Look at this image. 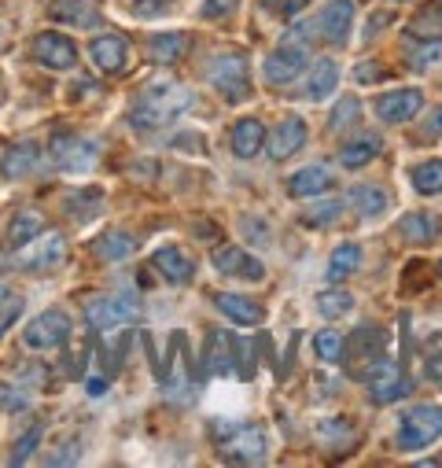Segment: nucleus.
<instances>
[{
	"label": "nucleus",
	"instance_id": "obj_24",
	"mask_svg": "<svg viewBox=\"0 0 442 468\" xmlns=\"http://www.w3.org/2000/svg\"><path fill=\"white\" fill-rule=\"evenodd\" d=\"M148 52H152L155 63H177V59L188 52V34H181V30H174V34H155V37L148 41Z\"/></svg>",
	"mask_w": 442,
	"mask_h": 468
},
{
	"label": "nucleus",
	"instance_id": "obj_27",
	"mask_svg": "<svg viewBox=\"0 0 442 468\" xmlns=\"http://www.w3.org/2000/svg\"><path fill=\"white\" fill-rule=\"evenodd\" d=\"M37 232H45V218H41L37 210H19L16 221H12V229H8V244H12V251L23 248V244H30Z\"/></svg>",
	"mask_w": 442,
	"mask_h": 468
},
{
	"label": "nucleus",
	"instance_id": "obj_33",
	"mask_svg": "<svg viewBox=\"0 0 442 468\" xmlns=\"http://www.w3.org/2000/svg\"><path fill=\"white\" fill-rule=\"evenodd\" d=\"M402 232L409 244H427L435 237V218L431 214H405L402 218Z\"/></svg>",
	"mask_w": 442,
	"mask_h": 468
},
{
	"label": "nucleus",
	"instance_id": "obj_1",
	"mask_svg": "<svg viewBox=\"0 0 442 468\" xmlns=\"http://www.w3.org/2000/svg\"><path fill=\"white\" fill-rule=\"evenodd\" d=\"M195 107V92L188 85H152L141 92V100L130 111V126L137 130H159L166 122H174L177 114Z\"/></svg>",
	"mask_w": 442,
	"mask_h": 468
},
{
	"label": "nucleus",
	"instance_id": "obj_4",
	"mask_svg": "<svg viewBox=\"0 0 442 468\" xmlns=\"http://www.w3.org/2000/svg\"><path fill=\"white\" fill-rule=\"evenodd\" d=\"M63 259H67L63 232H37L30 244L16 248V255H12L16 266H26V270H34V273H48V270H56Z\"/></svg>",
	"mask_w": 442,
	"mask_h": 468
},
{
	"label": "nucleus",
	"instance_id": "obj_48",
	"mask_svg": "<svg viewBox=\"0 0 442 468\" xmlns=\"http://www.w3.org/2000/svg\"><path fill=\"white\" fill-rule=\"evenodd\" d=\"M438 273H442V262H438Z\"/></svg>",
	"mask_w": 442,
	"mask_h": 468
},
{
	"label": "nucleus",
	"instance_id": "obj_17",
	"mask_svg": "<svg viewBox=\"0 0 442 468\" xmlns=\"http://www.w3.org/2000/svg\"><path fill=\"white\" fill-rule=\"evenodd\" d=\"M302 144H306V122L291 114V119H284V122L277 126V133H273V141H269V155L280 163V159L295 155Z\"/></svg>",
	"mask_w": 442,
	"mask_h": 468
},
{
	"label": "nucleus",
	"instance_id": "obj_2",
	"mask_svg": "<svg viewBox=\"0 0 442 468\" xmlns=\"http://www.w3.org/2000/svg\"><path fill=\"white\" fill-rule=\"evenodd\" d=\"M210 85L217 92H226L229 103H244L251 96V67L240 52H221L210 63Z\"/></svg>",
	"mask_w": 442,
	"mask_h": 468
},
{
	"label": "nucleus",
	"instance_id": "obj_47",
	"mask_svg": "<svg viewBox=\"0 0 442 468\" xmlns=\"http://www.w3.org/2000/svg\"><path fill=\"white\" fill-rule=\"evenodd\" d=\"M8 299H12V295H8V284H5V281H0V306H5Z\"/></svg>",
	"mask_w": 442,
	"mask_h": 468
},
{
	"label": "nucleus",
	"instance_id": "obj_28",
	"mask_svg": "<svg viewBox=\"0 0 442 468\" xmlns=\"http://www.w3.org/2000/svg\"><path fill=\"white\" fill-rule=\"evenodd\" d=\"M380 155V137H358V141H347L343 148H340V163L347 166V170H358V166H365L369 159H376Z\"/></svg>",
	"mask_w": 442,
	"mask_h": 468
},
{
	"label": "nucleus",
	"instance_id": "obj_20",
	"mask_svg": "<svg viewBox=\"0 0 442 468\" xmlns=\"http://www.w3.org/2000/svg\"><path fill=\"white\" fill-rule=\"evenodd\" d=\"M214 303H217L221 314H226L229 321H237V324H258L266 317V310L258 303H251L247 295H237V292H221Z\"/></svg>",
	"mask_w": 442,
	"mask_h": 468
},
{
	"label": "nucleus",
	"instance_id": "obj_32",
	"mask_svg": "<svg viewBox=\"0 0 442 468\" xmlns=\"http://www.w3.org/2000/svg\"><path fill=\"white\" fill-rule=\"evenodd\" d=\"M313 346H317V358H321V362H328V366L343 362V335H340V332H332V328L317 332V335H313Z\"/></svg>",
	"mask_w": 442,
	"mask_h": 468
},
{
	"label": "nucleus",
	"instance_id": "obj_9",
	"mask_svg": "<svg viewBox=\"0 0 442 468\" xmlns=\"http://www.w3.org/2000/svg\"><path fill=\"white\" fill-rule=\"evenodd\" d=\"M48 152H52V163L59 170H70V174H85L96 163V144L85 141V137H70V133L52 137Z\"/></svg>",
	"mask_w": 442,
	"mask_h": 468
},
{
	"label": "nucleus",
	"instance_id": "obj_21",
	"mask_svg": "<svg viewBox=\"0 0 442 468\" xmlns=\"http://www.w3.org/2000/svg\"><path fill=\"white\" fill-rule=\"evenodd\" d=\"M266 144V126L258 119H240L237 130H233V152L240 159H255Z\"/></svg>",
	"mask_w": 442,
	"mask_h": 468
},
{
	"label": "nucleus",
	"instance_id": "obj_26",
	"mask_svg": "<svg viewBox=\"0 0 442 468\" xmlns=\"http://www.w3.org/2000/svg\"><path fill=\"white\" fill-rule=\"evenodd\" d=\"M387 192L380 188V185H358L354 192H351V207L362 214V218H380L384 210H387Z\"/></svg>",
	"mask_w": 442,
	"mask_h": 468
},
{
	"label": "nucleus",
	"instance_id": "obj_44",
	"mask_svg": "<svg viewBox=\"0 0 442 468\" xmlns=\"http://www.w3.org/2000/svg\"><path fill=\"white\" fill-rule=\"evenodd\" d=\"M438 133H442V107H438V111H431V119H427V126L420 130V137H424V141H435Z\"/></svg>",
	"mask_w": 442,
	"mask_h": 468
},
{
	"label": "nucleus",
	"instance_id": "obj_41",
	"mask_svg": "<svg viewBox=\"0 0 442 468\" xmlns=\"http://www.w3.org/2000/svg\"><path fill=\"white\" fill-rule=\"evenodd\" d=\"M262 5H266L273 16H280V19H295V16L310 5V0H262Z\"/></svg>",
	"mask_w": 442,
	"mask_h": 468
},
{
	"label": "nucleus",
	"instance_id": "obj_3",
	"mask_svg": "<svg viewBox=\"0 0 442 468\" xmlns=\"http://www.w3.org/2000/svg\"><path fill=\"white\" fill-rule=\"evenodd\" d=\"M442 439V406H413L398 424V450H420Z\"/></svg>",
	"mask_w": 442,
	"mask_h": 468
},
{
	"label": "nucleus",
	"instance_id": "obj_38",
	"mask_svg": "<svg viewBox=\"0 0 442 468\" xmlns=\"http://www.w3.org/2000/svg\"><path fill=\"white\" fill-rule=\"evenodd\" d=\"M41 435H45L41 428H30V431H26V435H23L19 442H16V450H12V457H8V461H12V464H26V461H30V453L37 450Z\"/></svg>",
	"mask_w": 442,
	"mask_h": 468
},
{
	"label": "nucleus",
	"instance_id": "obj_8",
	"mask_svg": "<svg viewBox=\"0 0 442 468\" xmlns=\"http://www.w3.org/2000/svg\"><path fill=\"white\" fill-rule=\"evenodd\" d=\"M214 270H217L221 277L247 281V284L266 277L262 259H255L251 251H244V248H237V244H226V248H217V251H214Z\"/></svg>",
	"mask_w": 442,
	"mask_h": 468
},
{
	"label": "nucleus",
	"instance_id": "obj_19",
	"mask_svg": "<svg viewBox=\"0 0 442 468\" xmlns=\"http://www.w3.org/2000/svg\"><path fill=\"white\" fill-rule=\"evenodd\" d=\"M291 196H299V199H313V196H321V192H328L332 188V170L328 166H321V163H313V166H302V170H295L291 174Z\"/></svg>",
	"mask_w": 442,
	"mask_h": 468
},
{
	"label": "nucleus",
	"instance_id": "obj_6",
	"mask_svg": "<svg viewBox=\"0 0 442 468\" xmlns=\"http://www.w3.org/2000/svg\"><path fill=\"white\" fill-rule=\"evenodd\" d=\"M365 388H369L373 402L387 406V402H395V399H402V395L409 391V380L402 377L398 362H391V358H376V362L365 369Z\"/></svg>",
	"mask_w": 442,
	"mask_h": 468
},
{
	"label": "nucleus",
	"instance_id": "obj_31",
	"mask_svg": "<svg viewBox=\"0 0 442 468\" xmlns=\"http://www.w3.org/2000/svg\"><path fill=\"white\" fill-rule=\"evenodd\" d=\"M130 251H133V237H126V232H107V237H100V244H96V255L103 262H119Z\"/></svg>",
	"mask_w": 442,
	"mask_h": 468
},
{
	"label": "nucleus",
	"instance_id": "obj_46",
	"mask_svg": "<svg viewBox=\"0 0 442 468\" xmlns=\"http://www.w3.org/2000/svg\"><path fill=\"white\" fill-rule=\"evenodd\" d=\"M89 391H92V395H103V391H107V380H89Z\"/></svg>",
	"mask_w": 442,
	"mask_h": 468
},
{
	"label": "nucleus",
	"instance_id": "obj_42",
	"mask_svg": "<svg viewBox=\"0 0 442 468\" xmlns=\"http://www.w3.org/2000/svg\"><path fill=\"white\" fill-rule=\"evenodd\" d=\"M442 56V45L435 41V45H427V48H420V52H413L409 56V63H413V70H424V67H431L435 59Z\"/></svg>",
	"mask_w": 442,
	"mask_h": 468
},
{
	"label": "nucleus",
	"instance_id": "obj_14",
	"mask_svg": "<svg viewBox=\"0 0 442 468\" xmlns=\"http://www.w3.org/2000/svg\"><path fill=\"white\" fill-rule=\"evenodd\" d=\"M89 52H92V63H96L103 74H122V70H126V63H130V48H126V41H122V37H115V34L96 37Z\"/></svg>",
	"mask_w": 442,
	"mask_h": 468
},
{
	"label": "nucleus",
	"instance_id": "obj_13",
	"mask_svg": "<svg viewBox=\"0 0 442 468\" xmlns=\"http://www.w3.org/2000/svg\"><path fill=\"white\" fill-rule=\"evenodd\" d=\"M302 70H306V52L295 48V45H284V48H277V52L266 59V81H269V85H288V81H295Z\"/></svg>",
	"mask_w": 442,
	"mask_h": 468
},
{
	"label": "nucleus",
	"instance_id": "obj_39",
	"mask_svg": "<svg viewBox=\"0 0 442 468\" xmlns=\"http://www.w3.org/2000/svg\"><path fill=\"white\" fill-rule=\"evenodd\" d=\"M0 406H5L8 413H23V410H30V395L26 391H12V384H0Z\"/></svg>",
	"mask_w": 442,
	"mask_h": 468
},
{
	"label": "nucleus",
	"instance_id": "obj_45",
	"mask_svg": "<svg viewBox=\"0 0 442 468\" xmlns=\"http://www.w3.org/2000/svg\"><path fill=\"white\" fill-rule=\"evenodd\" d=\"M229 8H233V0H206V8H203V16H206V19H214L217 12H221V16H226Z\"/></svg>",
	"mask_w": 442,
	"mask_h": 468
},
{
	"label": "nucleus",
	"instance_id": "obj_25",
	"mask_svg": "<svg viewBox=\"0 0 442 468\" xmlns=\"http://www.w3.org/2000/svg\"><path fill=\"white\" fill-rule=\"evenodd\" d=\"M166 388H170V395H184L192 388L188 358H184V339L181 335H174V355H170V366H166Z\"/></svg>",
	"mask_w": 442,
	"mask_h": 468
},
{
	"label": "nucleus",
	"instance_id": "obj_34",
	"mask_svg": "<svg viewBox=\"0 0 442 468\" xmlns=\"http://www.w3.org/2000/svg\"><path fill=\"white\" fill-rule=\"evenodd\" d=\"M351 306H354V295L351 292H336V288H332V292H321L317 295V310L324 314V317H343V314H351Z\"/></svg>",
	"mask_w": 442,
	"mask_h": 468
},
{
	"label": "nucleus",
	"instance_id": "obj_12",
	"mask_svg": "<svg viewBox=\"0 0 442 468\" xmlns=\"http://www.w3.org/2000/svg\"><path fill=\"white\" fill-rule=\"evenodd\" d=\"M420 107H424L420 89H398V92H384V96L376 100V114H380V122H391V126L409 122Z\"/></svg>",
	"mask_w": 442,
	"mask_h": 468
},
{
	"label": "nucleus",
	"instance_id": "obj_5",
	"mask_svg": "<svg viewBox=\"0 0 442 468\" xmlns=\"http://www.w3.org/2000/svg\"><path fill=\"white\" fill-rule=\"evenodd\" d=\"M266 446H269V439H266V431L255 424H247V428H237L233 435H226L221 439V457L226 461H237V464H262L266 461Z\"/></svg>",
	"mask_w": 442,
	"mask_h": 468
},
{
	"label": "nucleus",
	"instance_id": "obj_36",
	"mask_svg": "<svg viewBox=\"0 0 442 468\" xmlns=\"http://www.w3.org/2000/svg\"><path fill=\"white\" fill-rule=\"evenodd\" d=\"M358 114H362V103H358L354 96H343V100L336 103V111H332V130H347V126H354V122H358Z\"/></svg>",
	"mask_w": 442,
	"mask_h": 468
},
{
	"label": "nucleus",
	"instance_id": "obj_11",
	"mask_svg": "<svg viewBox=\"0 0 442 468\" xmlns=\"http://www.w3.org/2000/svg\"><path fill=\"white\" fill-rule=\"evenodd\" d=\"M34 59L48 70H70V67H78V48H74L70 37L45 30V34L34 37Z\"/></svg>",
	"mask_w": 442,
	"mask_h": 468
},
{
	"label": "nucleus",
	"instance_id": "obj_7",
	"mask_svg": "<svg viewBox=\"0 0 442 468\" xmlns=\"http://www.w3.org/2000/svg\"><path fill=\"white\" fill-rule=\"evenodd\" d=\"M85 317H89L92 332L110 335V332H119L126 321L137 317V303L133 299H92L85 306Z\"/></svg>",
	"mask_w": 442,
	"mask_h": 468
},
{
	"label": "nucleus",
	"instance_id": "obj_30",
	"mask_svg": "<svg viewBox=\"0 0 442 468\" xmlns=\"http://www.w3.org/2000/svg\"><path fill=\"white\" fill-rule=\"evenodd\" d=\"M358 266H362V248H358V244H340L336 251H332V259H328V277H332V281H343V277H351Z\"/></svg>",
	"mask_w": 442,
	"mask_h": 468
},
{
	"label": "nucleus",
	"instance_id": "obj_37",
	"mask_svg": "<svg viewBox=\"0 0 442 468\" xmlns=\"http://www.w3.org/2000/svg\"><path fill=\"white\" fill-rule=\"evenodd\" d=\"M340 210H343L340 199H324V203H313V207L302 214V221H306V225H328V221L340 218Z\"/></svg>",
	"mask_w": 442,
	"mask_h": 468
},
{
	"label": "nucleus",
	"instance_id": "obj_40",
	"mask_svg": "<svg viewBox=\"0 0 442 468\" xmlns=\"http://www.w3.org/2000/svg\"><path fill=\"white\" fill-rule=\"evenodd\" d=\"M424 369L431 380H442V335H431L427 343V358H424Z\"/></svg>",
	"mask_w": 442,
	"mask_h": 468
},
{
	"label": "nucleus",
	"instance_id": "obj_10",
	"mask_svg": "<svg viewBox=\"0 0 442 468\" xmlns=\"http://www.w3.org/2000/svg\"><path fill=\"white\" fill-rule=\"evenodd\" d=\"M67 335H70V317L63 310H45L26 324V346L34 350H52L67 343Z\"/></svg>",
	"mask_w": 442,
	"mask_h": 468
},
{
	"label": "nucleus",
	"instance_id": "obj_22",
	"mask_svg": "<svg viewBox=\"0 0 442 468\" xmlns=\"http://www.w3.org/2000/svg\"><path fill=\"white\" fill-rule=\"evenodd\" d=\"M336 85H340L336 59H317V67L310 70V81H306V96L310 100H324L328 92H336Z\"/></svg>",
	"mask_w": 442,
	"mask_h": 468
},
{
	"label": "nucleus",
	"instance_id": "obj_23",
	"mask_svg": "<svg viewBox=\"0 0 442 468\" xmlns=\"http://www.w3.org/2000/svg\"><path fill=\"white\" fill-rule=\"evenodd\" d=\"M37 163H41V144L23 141V144H16V148L5 155V177H8V181H16V177L30 174Z\"/></svg>",
	"mask_w": 442,
	"mask_h": 468
},
{
	"label": "nucleus",
	"instance_id": "obj_49",
	"mask_svg": "<svg viewBox=\"0 0 442 468\" xmlns=\"http://www.w3.org/2000/svg\"><path fill=\"white\" fill-rule=\"evenodd\" d=\"M0 103H5V96H0Z\"/></svg>",
	"mask_w": 442,
	"mask_h": 468
},
{
	"label": "nucleus",
	"instance_id": "obj_29",
	"mask_svg": "<svg viewBox=\"0 0 442 468\" xmlns=\"http://www.w3.org/2000/svg\"><path fill=\"white\" fill-rule=\"evenodd\" d=\"M409 177H413V188H416L420 196H438V192H442V159L416 163V166L409 170Z\"/></svg>",
	"mask_w": 442,
	"mask_h": 468
},
{
	"label": "nucleus",
	"instance_id": "obj_15",
	"mask_svg": "<svg viewBox=\"0 0 442 468\" xmlns=\"http://www.w3.org/2000/svg\"><path fill=\"white\" fill-rule=\"evenodd\" d=\"M354 23V5L351 0H332V5L321 12V34L328 45H343Z\"/></svg>",
	"mask_w": 442,
	"mask_h": 468
},
{
	"label": "nucleus",
	"instance_id": "obj_18",
	"mask_svg": "<svg viewBox=\"0 0 442 468\" xmlns=\"http://www.w3.org/2000/svg\"><path fill=\"white\" fill-rule=\"evenodd\" d=\"M203 366H206V373L210 377H221V373H229L233 369V335L229 332H210L206 335V350H203Z\"/></svg>",
	"mask_w": 442,
	"mask_h": 468
},
{
	"label": "nucleus",
	"instance_id": "obj_16",
	"mask_svg": "<svg viewBox=\"0 0 442 468\" xmlns=\"http://www.w3.org/2000/svg\"><path fill=\"white\" fill-rule=\"evenodd\" d=\"M152 266H155V273H159L163 281H170V284H188L192 273H195L192 259H188L181 248H159L155 259H152Z\"/></svg>",
	"mask_w": 442,
	"mask_h": 468
},
{
	"label": "nucleus",
	"instance_id": "obj_43",
	"mask_svg": "<svg viewBox=\"0 0 442 468\" xmlns=\"http://www.w3.org/2000/svg\"><path fill=\"white\" fill-rule=\"evenodd\" d=\"M19 310H23V299H8V303H5V314H0V335H5V328L19 317Z\"/></svg>",
	"mask_w": 442,
	"mask_h": 468
},
{
	"label": "nucleus",
	"instance_id": "obj_35",
	"mask_svg": "<svg viewBox=\"0 0 442 468\" xmlns=\"http://www.w3.org/2000/svg\"><path fill=\"white\" fill-rule=\"evenodd\" d=\"M52 16L63 19V23H74V27H89L92 23V8L85 5V0H56Z\"/></svg>",
	"mask_w": 442,
	"mask_h": 468
}]
</instances>
